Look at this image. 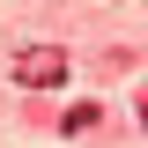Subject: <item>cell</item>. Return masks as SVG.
Returning <instances> with one entry per match:
<instances>
[{
    "label": "cell",
    "mask_w": 148,
    "mask_h": 148,
    "mask_svg": "<svg viewBox=\"0 0 148 148\" xmlns=\"http://www.w3.org/2000/svg\"><path fill=\"white\" fill-rule=\"evenodd\" d=\"M59 126H67V133H89V126H96V104H67V119H59Z\"/></svg>",
    "instance_id": "cell-2"
},
{
    "label": "cell",
    "mask_w": 148,
    "mask_h": 148,
    "mask_svg": "<svg viewBox=\"0 0 148 148\" xmlns=\"http://www.w3.org/2000/svg\"><path fill=\"white\" fill-rule=\"evenodd\" d=\"M15 82H22V89H59V82H67V52H59V45L15 52Z\"/></svg>",
    "instance_id": "cell-1"
},
{
    "label": "cell",
    "mask_w": 148,
    "mask_h": 148,
    "mask_svg": "<svg viewBox=\"0 0 148 148\" xmlns=\"http://www.w3.org/2000/svg\"><path fill=\"white\" fill-rule=\"evenodd\" d=\"M141 126H148V96H141Z\"/></svg>",
    "instance_id": "cell-3"
}]
</instances>
